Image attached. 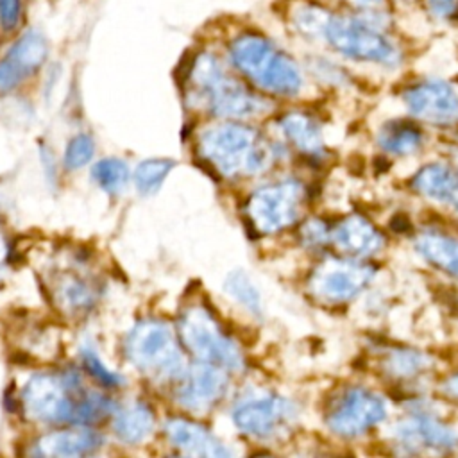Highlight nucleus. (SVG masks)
I'll return each instance as SVG.
<instances>
[{
    "label": "nucleus",
    "mask_w": 458,
    "mask_h": 458,
    "mask_svg": "<svg viewBox=\"0 0 458 458\" xmlns=\"http://www.w3.org/2000/svg\"><path fill=\"white\" fill-rule=\"evenodd\" d=\"M199 154L227 179L256 175L274 161L272 147L263 134L238 120L206 129L199 138Z\"/></svg>",
    "instance_id": "obj_5"
},
{
    "label": "nucleus",
    "mask_w": 458,
    "mask_h": 458,
    "mask_svg": "<svg viewBox=\"0 0 458 458\" xmlns=\"http://www.w3.org/2000/svg\"><path fill=\"white\" fill-rule=\"evenodd\" d=\"M444 390H445V394H447L449 397L458 399V374L447 377V381L444 383Z\"/></svg>",
    "instance_id": "obj_35"
},
{
    "label": "nucleus",
    "mask_w": 458,
    "mask_h": 458,
    "mask_svg": "<svg viewBox=\"0 0 458 458\" xmlns=\"http://www.w3.org/2000/svg\"><path fill=\"white\" fill-rule=\"evenodd\" d=\"M428 16L440 23H458V0H420Z\"/></svg>",
    "instance_id": "obj_31"
},
{
    "label": "nucleus",
    "mask_w": 458,
    "mask_h": 458,
    "mask_svg": "<svg viewBox=\"0 0 458 458\" xmlns=\"http://www.w3.org/2000/svg\"><path fill=\"white\" fill-rule=\"evenodd\" d=\"M21 404L29 419L38 422L88 424L111 410V401L98 392L86 390L72 372L36 374L21 390Z\"/></svg>",
    "instance_id": "obj_4"
},
{
    "label": "nucleus",
    "mask_w": 458,
    "mask_h": 458,
    "mask_svg": "<svg viewBox=\"0 0 458 458\" xmlns=\"http://www.w3.org/2000/svg\"><path fill=\"white\" fill-rule=\"evenodd\" d=\"M54 299L61 310L70 315L88 311L97 301V286L79 272H64L52 281Z\"/></svg>",
    "instance_id": "obj_20"
},
{
    "label": "nucleus",
    "mask_w": 458,
    "mask_h": 458,
    "mask_svg": "<svg viewBox=\"0 0 458 458\" xmlns=\"http://www.w3.org/2000/svg\"><path fill=\"white\" fill-rule=\"evenodd\" d=\"M95 154V141L88 134L73 136L64 150V165L68 168L84 166Z\"/></svg>",
    "instance_id": "obj_30"
},
{
    "label": "nucleus",
    "mask_w": 458,
    "mask_h": 458,
    "mask_svg": "<svg viewBox=\"0 0 458 458\" xmlns=\"http://www.w3.org/2000/svg\"><path fill=\"white\" fill-rule=\"evenodd\" d=\"M386 415L385 401L370 390L352 386L344 390L327 410L326 422L340 437L354 438L379 424Z\"/></svg>",
    "instance_id": "obj_10"
},
{
    "label": "nucleus",
    "mask_w": 458,
    "mask_h": 458,
    "mask_svg": "<svg viewBox=\"0 0 458 458\" xmlns=\"http://www.w3.org/2000/svg\"><path fill=\"white\" fill-rule=\"evenodd\" d=\"M408 111L433 125H458V93L440 79H426L408 86L403 93Z\"/></svg>",
    "instance_id": "obj_12"
},
{
    "label": "nucleus",
    "mask_w": 458,
    "mask_h": 458,
    "mask_svg": "<svg viewBox=\"0 0 458 458\" xmlns=\"http://www.w3.org/2000/svg\"><path fill=\"white\" fill-rule=\"evenodd\" d=\"M114 433L125 444H140L154 431V413L143 403H132L114 415Z\"/></svg>",
    "instance_id": "obj_23"
},
{
    "label": "nucleus",
    "mask_w": 458,
    "mask_h": 458,
    "mask_svg": "<svg viewBox=\"0 0 458 458\" xmlns=\"http://www.w3.org/2000/svg\"><path fill=\"white\" fill-rule=\"evenodd\" d=\"M279 14L299 38L322 43L358 63L395 68L404 59L386 11L345 7L329 0H279Z\"/></svg>",
    "instance_id": "obj_1"
},
{
    "label": "nucleus",
    "mask_w": 458,
    "mask_h": 458,
    "mask_svg": "<svg viewBox=\"0 0 458 458\" xmlns=\"http://www.w3.org/2000/svg\"><path fill=\"white\" fill-rule=\"evenodd\" d=\"M385 370L394 377H415L426 369H429L431 360L422 352L411 349H390L383 356Z\"/></svg>",
    "instance_id": "obj_25"
},
{
    "label": "nucleus",
    "mask_w": 458,
    "mask_h": 458,
    "mask_svg": "<svg viewBox=\"0 0 458 458\" xmlns=\"http://www.w3.org/2000/svg\"><path fill=\"white\" fill-rule=\"evenodd\" d=\"M415 247L433 267L458 279V238L442 233H424L415 240Z\"/></svg>",
    "instance_id": "obj_22"
},
{
    "label": "nucleus",
    "mask_w": 458,
    "mask_h": 458,
    "mask_svg": "<svg viewBox=\"0 0 458 458\" xmlns=\"http://www.w3.org/2000/svg\"><path fill=\"white\" fill-rule=\"evenodd\" d=\"M47 57V43L39 32L23 34L0 59V91H9L32 75Z\"/></svg>",
    "instance_id": "obj_15"
},
{
    "label": "nucleus",
    "mask_w": 458,
    "mask_h": 458,
    "mask_svg": "<svg viewBox=\"0 0 458 458\" xmlns=\"http://www.w3.org/2000/svg\"><path fill=\"white\" fill-rule=\"evenodd\" d=\"M306 188L286 179L258 188L247 200L245 211L252 227L261 234H274L293 225L304 209Z\"/></svg>",
    "instance_id": "obj_8"
},
{
    "label": "nucleus",
    "mask_w": 458,
    "mask_h": 458,
    "mask_svg": "<svg viewBox=\"0 0 458 458\" xmlns=\"http://www.w3.org/2000/svg\"><path fill=\"white\" fill-rule=\"evenodd\" d=\"M225 292L252 315H261V295L245 272L233 270L225 277Z\"/></svg>",
    "instance_id": "obj_27"
},
{
    "label": "nucleus",
    "mask_w": 458,
    "mask_h": 458,
    "mask_svg": "<svg viewBox=\"0 0 458 458\" xmlns=\"http://www.w3.org/2000/svg\"><path fill=\"white\" fill-rule=\"evenodd\" d=\"M411 186L415 191L431 199L458 215V172L442 163H431L422 166Z\"/></svg>",
    "instance_id": "obj_19"
},
{
    "label": "nucleus",
    "mask_w": 458,
    "mask_h": 458,
    "mask_svg": "<svg viewBox=\"0 0 458 458\" xmlns=\"http://www.w3.org/2000/svg\"><path fill=\"white\" fill-rule=\"evenodd\" d=\"M224 57L254 89L274 97H297L304 75L297 61L252 23H229Z\"/></svg>",
    "instance_id": "obj_2"
},
{
    "label": "nucleus",
    "mask_w": 458,
    "mask_h": 458,
    "mask_svg": "<svg viewBox=\"0 0 458 458\" xmlns=\"http://www.w3.org/2000/svg\"><path fill=\"white\" fill-rule=\"evenodd\" d=\"M81 360H82V365L84 369L104 386H109V388H116L122 385V376L113 372L111 369H107L104 365V361L98 358L97 351L89 345H84L82 351H81Z\"/></svg>",
    "instance_id": "obj_29"
},
{
    "label": "nucleus",
    "mask_w": 458,
    "mask_h": 458,
    "mask_svg": "<svg viewBox=\"0 0 458 458\" xmlns=\"http://www.w3.org/2000/svg\"><path fill=\"white\" fill-rule=\"evenodd\" d=\"M174 165L175 163L166 157H152L141 161L134 170V182L138 191L143 195L156 193L161 188L166 175L170 174V170L174 168Z\"/></svg>",
    "instance_id": "obj_26"
},
{
    "label": "nucleus",
    "mask_w": 458,
    "mask_h": 458,
    "mask_svg": "<svg viewBox=\"0 0 458 458\" xmlns=\"http://www.w3.org/2000/svg\"><path fill=\"white\" fill-rule=\"evenodd\" d=\"M395 438L410 451H454L458 435L426 413H411L395 426Z\"/></svg>",
    "instance_id": "obj_14"
},
{
    "label": "nucleus",
    "mask_w": 458,
    "mask_h": 458,
    "mask_svg": "<svg viewBox=\"0 0 458 458\" xmlns=\"http://www.w3.org/2000/svg\"><path fill=\"white\" fill-rule=\"evenodd\" d=\"M345 7H354V9H367V11H386L394 13V5L390 0H329Z\"/></svg>",
    "instance_id": "obj_34"
},
{
    "label": "nucleus",
    "mask_w": 458,
    "mask_h": 458,
    "mask_svg": "<svg viewBox=\"0 0 458 458\" xmlns=\"http://www.w3.org/2000/svg\"><path fill=\"white\" fill-rule=\"evenodd\" d=\"M170 444L188 456L225 458L229 449L204 426L188 419H170L165 426Z\"/></svg>",
    "instance_id": "obj_16"
},
{
    "label": "nucleus",
    "mask_w": 458,
    "mask_h": 458,
    "mask_svg": "<svg viewBox=\"0 0 458 458\" xmlns=\"http://www.w3.org/2000/svg\"><path fill=\"white\" fill-rule=\"evenodd\" d=\"M335 245L354 258H367L376 254L383 243V234L361 215H349L342 218L331 231Z\"/></svg>",
    "instance_id": "obj_18"
},
{
    "label": "nucleus",
    "mask_w": 458,
    "mask_h": 458,
    "mask_svg": "<svg viewBox=\"0 0 458 458\" xmlns=\"http://www.w3.org/2000/svg\"><path fill=\"white\" fill-rule=\"evenodd\" d=\"M284 138L302 154L318 156L324 152V138L318 123L308 113L290 111L279 118Z\"/></svg>",
    "instance_id": "obj_21"
},
{
    "label": "nucleus",
    "mask_w": 458,
    "mask_h": 458,
    "mask_svg": "<svg viewBox=\"0 0 458 458\" xmlns=\"http://www.w3.org/2000/svg\"><path fill=\"white\" fill-rule=\"evenodd\" d=\"M186 93L195 106L227 120L259 116L270 109V104L215 50H199L191 57Z\"/></svg>",
    "instance_id": "obj_3"
},
{
    "label": "nucleus",
    "mask_w": 458,
    "mask_h": 458,
    "mask_svg": "<svg viewBox=\"0 0 458 458\" xmlns=\"http://www.w3.org/2000/svg\"><path fill=\"white\" fill-rule=\"evenodd\" d=\"M227 390V370L199 361L179 376L177 403L190 411L211 410Z\"/></svg>",
    "instance_id": "obj_13"
},
{
    "label": "nucleus",
    "mask_w": 458,
    "mask_h": 458,
    "mask_svg": "<svg viewBox=\"0 0 458 458\" xmlns=\"http://www.w3.org/2000/svg\"><path fill=\"white\" fill-rule=\"evenodd\" d=\"M234 426L254 438H274L290 428L295 419V406L276 394L252 395L233 408Z\"/></svg>",
    "instance_id": "obj_11"
},
{
    "label": "nucleus",
    "mask_w": 458,
    "mask_h": 458,
    "mask_svg": "<svg viewBox=\"0 0 458 458\" xmlns=\"http://www.w3.org/2000/svg\"><path fill=\"white\" fill-rule=\"evenodd\" d=\"M331 240V233L327 231L326 224L320 220H310L302 227V242L310 247H320Z\"/></svg>",
    "instance_id": "obj_32"
},
{
    "label": "nucleus",
    "mask_w": 458,
    "mask_h": 458,
    "mask_svg": "<svg viewBox=\"0 0 458 458\" xmlns=\"http://www.w3.org/2000/svg\"><path fill=\"white\" fill-rule=\"evenodd\" d=\"M102 435L89 428H70L39 437L34 444V454L48 458H77L95 453L102 447Z\"/></svg>",
    "instance_id": "obj_17"
},
{
    "label": "nucleus",
    "mask_w": 458,
    "mask_h": 458,
    "mask_svg": "<svg viewBox=\"0 0 458 458\" xmlns=\"http://www.w3.org/2000/svg\"><path fill=\"white\" fill-rule=\"evenodd\" d=\"M377 143L388 154L406 156L415 152L422 145V134L413 123L404 120H394L381 127Z\"/></svg>",
    "instance_id": "obj_24"
},
{
    "label": "nucleus",
    "mask_w": 458,
    "mask_h": 458,
    "mask_svg": "<svg viewBox=\"0 0 458 458\" xmlns=\"http://www.w3.org/2000/svg\"><path fill=\"white\" fill-rule=\"evenodd\" d=\"M374 277V267L344 258H327L313 272L308 288L317 301L336 304L356 297Z\"/></svg>",
    "instance_id": "obj_9"
},
{
    "label": "nucleus",
    "mask_w": 458,
    "mask_h": 458,
    "mask_svg": "<svg viewBox=\"0 0 458 458\" xmlns=\"http://www.w3.org/2000/svg\"><path fill=\"white\" fill-rule=\"evenodd\" d=\"M125 354L129 361L156 379H179L184 360L174 331L161 320H141L127 335Z\"/></svg>",
    "instance_id": "obj_6"
},
{
    "label": "nucleus",
    "mask_w": 458,
    "mask_h": 458,
    "mask_svg": "<svg viewBox=\"0 0 458 458\" xmlns=\"http://www.w3.org/2000/svg\"><path fill=\"white\" fill-rule=\"evenodd\" d=\"M394 7H408V5H415L420 4V0H390Z\"/></svg>",
    "instance_id": "obj_36"
},
{
    "label": "nucleus",
    "mask_w": 458,
    "mask_h": 458,
    "mask_svg": "<svg viewBox=\"0 0 458 458\" xmlns=\"http://www.w3.org/2000/svg\"><path fill=\"white\" fill-rule=\"evenodd\" d=\"M179 336L199 361L224 370H240L243 367V354L238 344L222 331L213 315L202 306H191L181 315Z\"/></svg>",
    "instance_id": "obj_7"
},
{
    "label": "nucleus",
    "mask_w": 458,
    "mask_h": 458,
    "mask_svg": "<svg viewBox=\"0 0 458 458\" xmlns=\"http://www.w3.org/2000/svg\"><path fill=\"white\" fill-rule=\"evenodd\" d=\"M4 256H5V245H4V240H2V234H0V267H2Z\"/></svg>",
    "instance_id": "obj_37"
},
{
    "label": "nucleus",
    "mask_w": 458,
    "mask_h": 458,
    "mask_svg": "<svg viewBox=\"0 0 458 458\" xmlns=\"http://www.w3.org/2000/svg\"><path fill=\"white\" fill-rule=\"evenodd\" d=\"M91 175L104 191L118 193L125 188L129 181V168L118 157H106L93 166Z\"/></svg>",
    "instance_id": "obj_28"
},
{
    "label": "nucleus",
    "mask_w": 458,
    "mask_h": 458,
    "mask_svg": "<svg viewBox=\"0 0 458 458\" xmlns=\"http://www.w3.org/2000/svg\"><path fill=\"white\" fill-rule=\"evenodd\" d=\"M21 14L20 0H0V25L4 30L16 29Z\"/></svg>",
    "instance_id": "obj_33"
}]
</instances>
